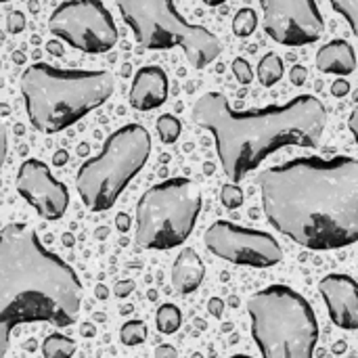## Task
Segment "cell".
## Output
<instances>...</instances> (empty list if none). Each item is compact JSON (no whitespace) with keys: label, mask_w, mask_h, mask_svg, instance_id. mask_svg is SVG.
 I'll return each instance as SVG.
<instances>
[{"label":"cell","mask_w":358,"mask_h":358,"mask_svg":"<svg viewBox=\"0 0 358 358\" xmlns=\"http://www.w3.org/2000/svg\"><path fill=\"white\" fill-rule=\"evenodd\" d=\"M266 220L308 250L358 241V159L296 157L258 176Z\"/></svg>","instance_id":"cell-1"},{"label":"cell","mask_w":358,"mask_h":358,"mask_svg":"<svg viewBox=\"0 0 358 358\" xmlns=\"http://www.w3.org/2000/svg\"><path fill=\"white\" fill-rule=\"evenodd\" d=\"M80 308L82 283L73 268L48 252L31 227L6 224L0 231V358L19 325L69 327Z\"/></svg>","instance_id":"cell-2"},{"label":"cell","mask_w":358,"mask_h":358,"mask_svg":"<svg viewBox=\"0 0 358 358\" xmlns=\"http://www.w3.org/2000/svg\"><path fill=\"white\" fill-rule=\"evenodd\" d=\"M191 115L214 136L220 166L233 182L281 147H319L327 126L325 105L313 94H300L285 105L237 111L222 92H206Z\"/></svg>","instance_id":"cell-3"},{"label":"cell","mask_w":358,"mask_h":358,"mask_svg":"<svg viewBox=\"0 0 358 358\" xmlns=\"http://www.w3.org/2000/svg\"><path fill=\"white\" fill-rule=\"evenodd\" d=\"M115 88L109 71L59 69L34 63L21 76V96L31 126L44 134H57L92 109L101 107Z\"/></svg>","instance_id":"cell-4"},{"label":"cell","mask_w":358,"mask_h":358,"mask_svg":"<svg viewBox=\"0 0 358 358\" xmlns=\"http://www.w3.org/2000/svg\"><path fill=\"white\" fill-rule=\"evenodd\" d=\"M248 315L262 358H313L319 323L304 296L287 285H271L248 300Z\"/></svg>","instance_id":"cell-5"},{"label":"cell","mask_w":358,"mask_h":358,"mask_svg":"<svg viewBox=\"0 0 358 358\" xmlns=\"http://www.w3.org/2000/svg\"><path fill=\"white\" fill-rule=\"evenodd\" d=\"M151 136L141 124H126L105 141L99 155L84 162L76 174V189L90 212L109 210L128 182L145 168Z\"/></svg>","instance_id":"cell-6"},{"label":"cell","mask_w":358,"mask_h":358,"mask_svg":"<svg viewBox=\"0 0 358 358\" xmlns=\"http://www.w3.org/2000/svg\"><path fill=\"white\" fill-rule=\"evenodd\" d=\"M115 4L136 42L145 48L168 50L178 46L195 69L208 67L222 52L216 34L189 23L176 10L174 0H115Z\"/></svg>","instance_id":"cell-7"},{"label":"cell","mask_w":358,"mask_h":358,"mask_svg":"<svg viewBox=\"0 0 358 358\" xmlns=\"http://www.w3.org/2000/svg\"><path fill=\"white\" fill-rule=\"evenodd\" d=\"M201 212V191L189 178H168L147 189L136 203V243L145 250L182 245Z\"/></svg>","instance_id":"cell-8"},{"label":"cell","mask_w":358,"mask_h":358,"mask_svg":"<svg viewBox=\"0 0 358 358\" xmlns=\"http://www.w3.org/2000/svg\"><path fill=\"white\" fill-rule=\"evenodd\" d=\"M48 29L65 44L101 55L115 46L117 27L101 0H67L48 17Z\"/></svg>","instance_id":"cell-9"},{"label":"cell","mask_w":358,"mask_h":358,"mask_svg":"<svg viewBox=\"0 0 358 358\" xmlns=\"http://www.w3.org/2000/svg\"><path fill=\"white\" fill-rule=\"evenodd\" d=\"M206 248L233 264L254 266V268H268L281 262L283 250L279 241L256 229L237 227L227 220H216L206 231Z\"/></svg>","instance_id":"cell-10"},{"label":"cell","mask_w":358,"mask_h":358,"mask_svg":"<svg viewBox=\"0 0 358 358\" xmlns=\"http://www.w3.org/2000/svg\"><path fill=\"white\" fill-rule=\"evenodd\" d=\"M260 8L264 31L283 46L313 44L325 31L317 0H260Z\"/></svg>","instance_id":"cell-11"},{"label":"cell","mask_w":358,"mask_h":358,"mask_svg":"<svg viewBox=\"0 0 358 358\" xmlns=\"http://www.w3.org/2000/svg\"><path fill=\"white\" fill-rule=\"evenodd\" d=\"M17 191L19 195L44 218L59 220L69 208V193L63 182H59L48 166L40 159H27L19 166L17 172Z\"/></svg>","instance_id":"cell-12"},{"label":"cell","mask_w":358,"mask_h":358,"mask_svg":"<svg viewBox=\"0 0 358 358\" xmlns=\"http://www.w3.org/2000/svg\"><path fill=\"white\" fill-rule=\"evenodd\" d=\"M331 321L346 331L358 329V283L348 275H327L319 283Z\"/></svg>","instance_id":"cell-13"},{"label":"cell","mask_w":358,"mask_h":358,"mask_svg":"<svg viewBox=\"0 0 358 358\" xmlns=\"http://www.w3.org/2000/svg\"><path fill=\"white\" fill-rule=\"evenodd\" d=\"M130 105L136 111H151L166 103L168 99V76L157 65L141 67L130 86Z\"/></svg>","instance_id":"cell-14"},{"label":"cell","mask_w":358,"mask_h":358,"mask_svg":"<svg viewBox=\"0 0 358 358\" xmlns=\"http://www.w3.org/2000/svg\"><path fill=\"white\" fill-rule=\"evenodd\" d=\"M317 67L323 73L350 76L357 69V55L350 42L331 40L317 52Z\"/></svg>","instance_id":"cell-15"},{"label":"cell","mask_w":358,"mask_h":358,"mask_svg":"<svg viewBox=\"0 0 358 358\" xmlns=\"http://www.w3.org/2000/svg\"><path fill=\"white\" fill-rule=\"evenodd\" d=\"M206 277V266L195 250L185 248L172 266V285L178 294H193Z\"/></svg>","instance_id":"cell-16"},{"label":"cell","mask_w":358,"mask_h":358,"mask_svg":"<svg viewBox=\"0 0 358 358\" xmlns=\"http://www.w3.org/2000/svg\"><path fill=\"white\" fill-rule=\"evenodd\" d=\"M283 78V61L279 55L268 52L258 63V80L262 86H275Z\"/></svg>","instance_id":"cell-17"},{"label":"cell","mask_w":358,"mask_h":358,"mask_svg":"<svg viewBox=\"0 0 358 358\" xmlns=\"http://www.w3.org/2000/svg\"><path fill=\"white\" fill-rule=\"evenodd\" d=\"M73 352H76V342L67 336H61V334L48 336L42 344L44 358H71Z\"/></svg>","instance_id":"cell-18"},{"label":"cell","mask_w":358,"mask_h":358,"mask_svg":"<svg viewBox=\"0 0 358 358\" xmlns=\"http://www.w3.org/2000/svg\"><path fill=\"white\" fill-rule=\"evenodd\" d=\"M155 325H157V331L159 334H176L182 325V315L178 310V306L174 304H164L157 308V315H155Z\"/></svg>","instance_id":"cell-19"},{"label":"cell","mask_w":358,"mask_h":358,"mask_svg":"<svg viewBox=\"0 0 358 358\" xmlns=\"http://www.w3.org/2000/svg\"><path fill=\"white\" fill-rule=\"evenodd\" d=\"M256 27H258V13H256L254 8H250V6L241 8V10L235 15V19H233V31H235V36H239V38L252 36V34L256 31Z\"/></svg>","instance_id":"cell-20"},{"label":"cell","mask_w":358,"mask_h":358,"mask_svg":"<svg viewBox=\"0 0 358 358\" xmlns=\"http://www.w3.org/2000/svg\"><path fill=\"white\" fill-rule=\"evenodd\" d=\"M182 132V124L176 115L172 113H164L159 120H157V134L164 143H176V138L180 136Z\"/></svg>","instance_id":"cell-21"},{"label":"cell","mask_w":358,"mask_h":358,"mask_svg":"<svg viewBox=\"0 0 358 358\" xmlns=\"http://www.w3.org/2000/svg\"><path fill=\"white\" fill-rule=\"evenodd\" d=\"M120 340L124 346H138L147 340V325L143 321H128L120 329Z\"/></svg>","instance_id":"cell-22"},{"label":"cell","mask_w":358,"mask_h":358,"mask_svg":"<svg viewBox=\"0 0 358 358\" xmlns=\"http://www.w3.org/2000/svg\"><path fill=\"white\" fill-rule=\"evenodd\" d=\"M334 10H338L346 21L348 25L352 27L355 36L358 38V0H329Z\"/></svg>","instance_id":"cell-23"},{"label":"cell","mask_w":358,"mask_h":358,"mask_svg":"<svg viewBox=\"0 0 358 358\" xmlns=\"http://www.w3.org/2000/svg\"><path fill=\"white\" fill-rule=\"evenodd\" d=\"M220 201L227 210H237L243 206V191L237 185H224L220 189Z\"/></svg>","instance_id":"cell-24"},{"label":"cell","mask_w":358,"mask_h":358,"mask_svg":"<svg viewBox=\"0 0 358 358\" xmlns=\"http://www.w3.org/2000/svg\"><path fill=\"white\" fill-rule=\"evenodd\" d=\"M233 73H235V78H237L239 84H250V82L254 80V69H252V65H250L245 59H241V57H237V59L233 61Z\"/></svg>","instance_id":"cell-25"},{"label":"cell","mask_w":358,"mask_h":358,"mask_svg":"<svg viewBox=\"0 0 358 358\" xmlns=\"http://www.w3.org/2000/svg\"><path fill=\"white\" fill-rule=\"evenodd\" d=\"M289 78H292V84L302 86L306 82V78H308V69L304 65H294L292 71H289Z\"/></svg>","instance_id":"cell-26"},{"label":"cell","mask_w":358,"mask_h":358,"mask_svg":"<svg viewBox=\"0 0 358 358\" xmlns=\"http://www.w3.org/2000/svg\"><path fill=\"white\" fill-rule=\"evenodd\" d=\"M132 292H134V281H130V279H126V281H117V283H115V287H113L115 298H128Z\"/></svg>","instance_id":"cell-27"},{"label":"cell","mask_w":358,"mask_h":358,"mask_svg":"<svg viewBox=\"0 0 358 358\" xmlns=\"http://www.w3.org/2000/svg\"><path fill=\"white\" fill-rule=\"evenodd\" d=\"M6 151H8V136H6V128L0 122V170L6 162Z\"/></svg>","instance_id":"cell-28"},{"label":"cell","mask_w":358,"mask_h":358,"mask_svg":"<svg viewBox=\"0 0 358 358\" xmlns=\"http://www.w3.org/2000/svg\"><path fill=\"white\" fill-rule=\"evenodd\" d=\"M23 27H25V19H23V15H21V13H13V15L8 17V31L19 34Z\"/></svg>","instance_id":"cell-29"},{"label":"cell","mask_w":358,"mask_h":358,"mask_svg":"<svg viewBox=\"0 0 358 358\" xmlns=\"http://www.w3.org/2000/svg\"><path fill=\"white\" fill-rule=\"evenodd\" d=\"M208 313H210L212 317L220 319L222 313H224V302H222L220 298H212V300L208 302Z\"/></svg>","instance_id":"cell-30"},{"label":"cell","mask_w":358,"mask_h":358,"mask_svg":"<svg viewBox=\"0 0 358 358\" xmlns=\"http://www.w3.org/2000/svg\"><path fill=\"white\" fill-rule=\"evenodd\" d=\"M153 358H178V352H176V348L174 346H170V344H162V346H157L155 348V355Z\"/></svg>","instance_id":"cell-31"},{"label":"cell","mask_w":358,"mask_h":358,"mask_svg":"<svg viewBox=\"0 0 358 358\" xmlns=\"http://www.w3.org/2000/svg\"><path fill=\"white\" fill-rule=\"evenodd\" d=\"M331 92H334V96H346L348 92H350V84L346 82V80H336L334 82V86H331Z\"/></svg>","instance_id":"cell-32"},{"label":"cell","mask_w":358,"mask_h":358,"mask_svg":"<svg viewBox=\"0 0 358 358\" xmlns=\"http://www.w3.org/2000/svg\"><path fill=\"white\" fill-rule=\"evenodd\" d=\"M348 126H350V132L355 134V141L358 143V107L350 113V120H348Z\"/></svg>","instance_id":"cell-33"},{"label":"cell","mask_w":358,"mask_h":358,"mask_svg":"<svg viewBox=\"0 0 358 358\" xmlns=\"http://www.w3.org/2000/svg\"><path fill=\"white\" fill-rule=\"evenodd\" d=\"M117 229H120V231H128V229H130V218H128L126 214H120V216H117Z\"/></svg>","instance_id":"cell-34"},{"label":"cell","mask_w":358,"mask_h":358,"mask_svg":"<svg viewBox=\"0 0 358 358\" xmlns=\"http://www.w3.org/2000/svg\"><path fill=\"white\" fill-rule=\"evenodd\" d=\"M94 296H96L99 300H107L109 292H107V287H105V285H96V287H94Z\"/></svg>","instance_id":"cell-35"},{"label":"cell","mask_w":358,"mask_h":358,"mask_svg":"<svg viewBox=\"0 0 358 358\" xmlns=\"http://www.w3.org/2000/svg\"><path fill=\"white\" fill-rule=\"evenodd\" d=\"M82 334H84L86 338H92V336H94V327H92V325H82Z\"/></svg>","instance_id":"cell-36"},{"label":"cell","mask_w":358,"mask_h":358,"mask_svg":"<svg viewBox=\"0 0 358 358\" xmlns=\"http://www.w3.org/2000/svg\"><path fill=\"white\" fill-rule=\"evenodd\" d=\"M203 4H208V6H218V4H222V2H227V0H201Z\"/></svg>","instance_id":"cell-37"},{"label":"cell","mask_w":358,"mask_h":358,"mask_svg":"<svg viewBox=\"0 0 358 358\" xmlns=\"http://www.w3.org/2000/svg\"><path fill=\"white\" fill-rule=\"evenodd\" d=\"M334 350L340 355V352H344V350H346V344H344V342H340V344H336V346H334Z\"/></svg>","instance_id":"cell-38"},{"label":"cell","mask_w":358,"mask_h":358,"mask_svg":"<svg viewBox=\"0 0 358 358\" xmlns=\"http://www.w3.org/2000/svg\"><path fill=\"white\" fill-rule=\"evenodd\" d=\"M63 243H67V245H71V243H73V241H71V237H69V235H67V237H63Z\"/></svg>","instance_id":"cell-39"},{"label":"cell","mask_w":358,"mask_h":358,"mask_svg":"<svg viewBox=\"0 0 358 358\" xmlns=\"http://www.w3.org/2000/svg\"><path fill=\"white\" fill-rule=\"evenodd\" d=\"M231 358H252V357H245V355H235V357Z\"/></svg>","instance_id":"cell-40"},{"label":"cell","mask_w":358,"mask_h":358,"mask_svg":"<svg viewBox=\"0 0 358 358\" xmlns=\"http://www.w3.org/2000/svg\"><path fill=\"white\" fill-rule=\"evenodd\" d=\"M0 2H8V0H0Z\"/></svg>","instance_id":"cell-41"},{"label":"cell","mask_w":358,"mask_h":358,"mask_svg":"<svg viewBox=\"0 0 358 358\" xmlns=\"http://www.w3.org/2000/svg\"><path fill=\"white\" fill-rule=\"evenodd\" d=\"M0 69H2V61H0Z\"/></svg>","instance_id":"cell-42"}]
</instances>
